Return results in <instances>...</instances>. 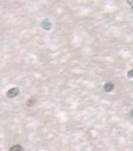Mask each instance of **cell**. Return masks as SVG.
Here are the masks:
<instances>
[{
	"instance_id": "cell-1",
	"label": "cell",
	"mask_w": 133,
	"mask_h": 151,
	"mask_svg": "<svg viewBox=\"0 0 133 151\" xmlns=\"http://www.w3.org/2000/svg\"><path fill=\"white\" fill-rule=\"evenodd\" d=\"M18 94H19V89L18 88H12V89H10V90L7 91L6 96L8 98H15L18 96Z\"/></svg>"
},
{
	"instance_id": "cell-2",
	"label": "cell",
	"mask_w": 133,
	"mask_h": 151,
	"mask_svg": "<svg viewBox=\"0 0 133 151\" xmlns=\"http://www.w3.org/2000/svg\"><path fill=\"white\" fill-rule=\"evenodd\" d=\"M41 26H42L43 28L45 30H50L52 28V24L51 22L49 21L48 19H44L42 22H41Z\"/></svg>"
},
{
	"instance_id": "cell-3",
	"label": "cell",
	"mask_w": 133,
	"mask_h": 151,
	"mask_svg": "<svg viewBox=\"0 0 133 151\" xmlns=\"http://www.w3.org/2000/svg\"><path fill=\"white\" fill-rule=\"evenodd\" d=\"M103 89H104L105 92L109 93V92H111V91L114 89V85L112 84V83H106V84L104 85V87H103Z\"/></svg>"
},
{
	"instance_id": "cell-4",
	"label": "cell",
	"mask_w": 133,
	"mask_h": 151,
	"mask_svg": "<svg viewBox=\"0 0 133 151\" xmlns=\"http://www.w3.org/2000/svg\"><path fill=\"white\" fill-rule=\"evenodd\" d=\"M9 151H24V149L21 145L17 144V145H13V146L9 149Z\"/></svg>"
},
{
	"instance_id": "cell-5",
	"label": "cell",
	"mask_w": 133,
	"mask_h": 151,
	"mask_svg": "<svg viewBox=\"0 0 133 151\" xmlns=\"http://www.w3.org/2000/svg\"><path fill=\"white\" fill-rule=\"evenodd\" d=\"M127 78L128 79L133 78V69L130 70V71H128V73H127Z\"/></svg>"
},
{
	"instance_id": "cell-6",
	"label": "cell",
	"mask_w": 133,
	"mask_h": 151,
	"mask_svg": "<svg viewBox=\"0 0 133 151\" xmlns=\"http://www.w3.org/2000/svg\"><path fill=\"white\" fill-rule=\"evenodd\" d=\"M127 3H128L129 5H131V8H132V10H133V1H127Z\"/></svg>"
},
{
	"instance_id": "cell-7",
	"label": "cell",
	"mask_w": 133,
	"mask_h": 151,
	"mask_svg": "<svg viewBox=\"0 0 133 151\" xmlns=\"http://www.w3.org/2000/svg\"><path fill=\"white\" fill-rule=\"evenodd\" d=\"M130 115H131V117H132V118H133V110H132V111H131V113H130Z\"/></svg>"
}]
</instances>
